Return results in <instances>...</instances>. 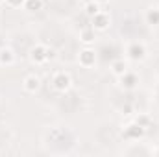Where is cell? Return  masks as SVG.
Returning <instances> with one entry per match:
<instances>
[{"instance_id": "6da1fadb", "label": "cell", "mask_w": 159, "mask_h": 157, "mask_svg": "<svg viewBox=\"0 0 159 157\" xmlns=\"http://www.w3.org/2000/svg\"><path fill=\"white\" fill-rule=\"evenodd\" d=\"M28 59H30V63L35 65V67L46 65L48 61L56 59V50L50 48V46H46V44H43V43H37V44H34V46L30 48Z\"/></svg>"}, {"instance_id": "7a4b0ae2", "label": "cell", "mask_w": 159, "mask_h": 157, "mask_svg": "<svg viewBox=\"0 0 159 157\" xmlns=\"http://www.w3.org/2000/svg\"><path fill=\"white\" fill-rule=\"evenodd\" d=\"M50 85L56 92H61V94H67L70 89H72V76L67 72V70H56L50 78Z\"/></svg>"}, {"instance_id": "3957f363", "label": "cell", "mask_w": 159, "mask_h": 157, "mask_svg": "<svg viewBox=\"0 0 159 157\" xmlns=\"http://www.w3.org/2000/svg\"><path fill=\"white\" fill-rule=\"evenodd\" d=\"M91 28L94 32H107L111 28V15L107 11H98L96 15L91 17Z\"/></svg>"}, {"instance_id": "277c9868", "label": "cell", "mask_w": 159, "mask_h": 157, "mask_svg": "<svg viewBox=\"0 0 159 157\" xmlns=\"http://www.w3.org/2000/svg\"><path fill=\"white\" fill-rule=\"evenodd\" d=\"M126 54H128V59H131V61H143L148 52H146L144 43L133 41V43H129V44L126 46Z\"/></svg>"}, {"instance_id": "5b68a950", "label": "cell", "mask_w": 159, "mask_h": 157, "mask_svg": "<svg viewBox=\"0 0 159 157\" xmlns=\"http://www.w3.org/2000/svg\"><path fill=\"white\" fill-rule=\"evenodd\" d=\"M78 65L81 69H93L96 65V52L91 46H85L78 54Z\"/></svg>"}, {"instance_id": "8992f818", "label": "cell", "mask_w": 159, "mask_h": 157, "mask_svg": "<svg viewBox=\"0 0 159 157\" xmlns=\"http://www.w3.org/2000/svg\"><path fill=\"white\" fill-rule=\"evenodd\" d=\"M146 129H148V128H144V126L133 122V124L126 126V129L122 131V137L128 139V141H139V139H143V137L146 135Z\"/></svg>"}, {"instance_id": "52a82bcc", "label": "cell", "mask_w": 159, "mask_h": 157, "mask_svg": "<svg viewBox=\"0 0 159 157\" xmlns=\"http://www.w3.org/2000/svg\"><path fill=\"white\" fill-rule=\"evenodd\" d=\"M41 85H43V81L37 74H28L26 78L22 79V89L28 92V94H35V92H39Z\"/></svg>"}, {"instance_id": "ba28073f", "label": "cell", "mask_w": 159, "mask_h": 157, "mask_svg": "<svg viewBox=\"0 0 159 157\" xmlns=\"http://www.w3.org/2000/svg\"><path fill=\"white\" fill-rule=\"evenodd\" d=\"M17 61V54L11 46H2L0 48V65L2 67H13Z\"/></svg>"}, {"instance_id": "9c48e42d", "label": "cell", "mask_w": 159, "mask_h": 157, "mask_svg": "<svg viewBox=\"0 0 159 157\" xmlns=\"http://www.w3.org/2000/svg\"><path fill=\"white\" fill-rule=\"evenodd\" d=\"M120 79V85L126 89V91H133L137 85H139V76L135 74V72H131V70H126L122 76H119Z\"/></svg>"}, {"instance_id": "30bf717a", "label": "cell", "mask_w": 159, "mask_h": 157, "mask_svg": "<svg viewBox=\"0 0 159 157\" xmlns=\"http://www.w3.org/2000/svg\"><path fill=\"white\" fill-rule=\"evenodd\" d=\"M144 22L148 26H159V7H148L144 11Z\"/></svg>"}, {"instance_id": "8fae6325", "label": "cell", "mask_w": 159, "mask_h": 157, "mask_svg": "<svg viewBox=\"0 0 159 157\" xmlns=\"http://www.w3.org/2000/svg\"><path fill=\"white\" fill-rule=\"evenodd\" d=\"M126 70H128V61H126V59H115V61L111 63V72H113L117 78L122 76Z\"/></svg>"}, {"instance_id": "7c38bea8", "label": "cell", "mask_w": 159, "mask_h": 157, "mask_svg": "<svg viewBox=\"0 0 159 157\" xmlns=\"http://www.w3.org/2000/svg\"><path fill=\"white\" fill-rule=\"evenodd\" d=\"M80 41H81L85 46H91V44L94 43V30H93V28L81 30V34H80Z\"/></svg>"}, {"instance_id": "4fadbf2b", "label": "cell", "mask_w": 159, "mask_h": 157, "mask_svg": "<svg viewBox=\"0 0 159 157\" xmlns=\"http://www.w3.org/2000/svg\"><path fill=\"white\" fill-rule=\"evenodd\" d=\"M83 11H85V15L91 19L93 15H96L98 11H100V4H96L94 0H91V2H87L85 4V7H83Z\"/></svg>"}, {"instance_id": "5bb4252c", "label": "cell", "mask_w": 159, "mask_h": 157, "mask_svg": "<svg viewBox=\"0 0 159 157\" xmlns=\"http://www.w3.org/2000/svg\"><path fill=\"white\" fill-rule=\"evenodd\" d=\"M43 6H44L43 0H26L24 2V9L26 11H41Z\"/></svg>"}, {"instance_id": "9a60e30c", "label": "cell", "mask_w": 159, "mask_h": 157, "mask_svg": "<svg viewBox=\"0 0 159 157\" xmlns=\"http://www.w3.org/2000/svg\"><path fill=\"white\" fill-rule=\"evenodd\" d=\"M24 2L26 0H4V4L11 9H19V7H24Z\"/></svg>"}, {"instance_id": "2e32d148", "label": "cell", "mask_w": 159, "mask_h": 157, "mask_svg": "<svg viewBox=\"0 0 159 157\" xmlns=\"http://www.w3.org/2000/svg\"><path fill=\"white\" fill-rule=\"evenodd\" d=\"M135 122H137V124H141V126H144V128H148V126H150V122H152V118L148 117V115H139V117L135 118Z\"/></svg>"}, {"instance_id": "e0dca14e", "label": "cell", "mask_w": 159, "mask_h": 157, "mask_svg": "<svg viewBox=\"0 0 159 157\" xmlns=\"http://www.w3.org/2000/svg\"><path fill=\"white\" fill-rule=\"evenodd\" d=\"M96 4H100V6H104V4H109V0H94Z\"/></svg>"}, {"instance_id": "ac0fdd59", "label": "cell", "mask_w": 159, "mask_h": 157, "mask_svg": "<svg viewBox=\"0 0 159 157\" xmlns=\"http://www.w3.org/2000/svg\"><path fill=\"white\" fill-rule=\"evenodd\" d=\"M156 155H159V148H157V150H156Z\"/></svg>"}, {"instance_id": "d6986e66", "label": "cell", "mask_w": 159, "mask_h": 157, "mask_svg": "<svg viewBox=\"0 0 159 157\" xmlns=\"http://www.w3.org/2000/svg\"><path fill=\"white\" fill-rule=\"evenodd\" d=\"M0 4H4V0H0Z\"/></svg>"}]
</instances>
